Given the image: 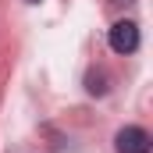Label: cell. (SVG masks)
<instances>
[{"label": "cell", "mask_w": 153, "mask_h": 153, "mask_svg": "<svg viewBox=\"0 0 153 153\" xmlns=\"http://www.w3.org/2000/svg\"><path fill=\"white\" fill-rule=\"evenodd\" d=\"M117 153H150V132L146 128H139V125H128V128H121L117 132Z\"/></svg>", "instance_id": "2"}, {"label": "cell", "mask_w": 153, "mask_h": 153, "mask_svg": "<svg viewBox=\"0 0 153 153\" xmlns=\"http://www.w3.org/2000/svg\"><path fill=\"white\" fill-rule=\"evenodd\" d=\"M85 89H89L93 96H103V93H107V75H103V71H100V75L93 71V75H89V85H85Z\"/></svg>", "instance_id": "3"}, {"label": "cell", "mask_w": 153, "mask_h": 153, "mask_svg": "<svg viewBox=\"0 0 153 153\" xmlns=\"http://www.w3.org/2000/svg\"><path fill=\"white\" fill-rule=\"evenodd\" d=\"M107 39H111L114 53H135L139 50V25L135 22H114Z\"/></svg>", "instance_id": "1"}, {"label": "cell", "mask_w": 153, "mask_h": 153, "mask_svg": "<svg viewBox=\"0 0 153 153\" xmlns=\"http://www.w3.org/2000/svg\"><path fill=\"white\" fill-rule=\"evenodd\" d=\"M25 4H39V0H25Z\"/></svg>", "instance_id": "4"}]
</instances>
